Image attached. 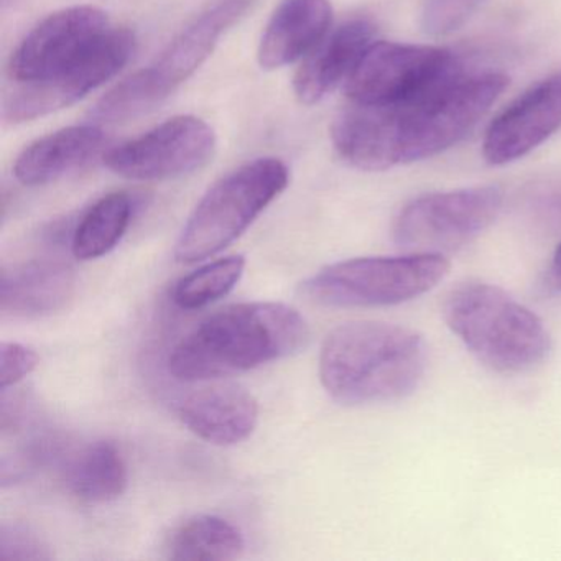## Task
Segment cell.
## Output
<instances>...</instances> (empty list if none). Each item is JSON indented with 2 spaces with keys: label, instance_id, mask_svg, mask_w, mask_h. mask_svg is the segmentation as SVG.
Returning <instances> with one entry per match:
<instances>
[{
  "label": "cell",
  "instance_id": "cell-11",
  "mask_svg": "<svg viewBox=\"0 0 561 561\" xmlns=\"http://www.w3.org/2000/svg\"><path fill=\"white\" fill-rule=\"evenodd\" d=\"M216 150L215 130L195 116H176L104 157L111 172L139 182L173 180L202 170Z\"/></svg>",
  "mask_w": 561,
  "mask_h": 561
},
{
  "label": "cell",
  "instance_id": "cell-7",
  "mask_svg": "<svg viewBox=\"0 0 561 561\" xmlns=\"http://www.w3.org/2000/svg\"><path fill=\"white\" fill-rule=\"evenodd\" d=\"M507 84L501 73L458 75L412 103L393 106L400 165L432 159L465 139Z\"/></svg>",
  "mask_w": 561,
  "mask_h": 561
},
{
  "label": "cell",
  "instance_id": "cell-21",
  "mask_svg": "<svg viewBox=\"0 0 561 561\" xmlns=\"http://www.w3.org/2000/svg\"><path fill=\"white\" fill-rule=\"evenodd\" d=\"M133 199L126 193H111L94 203L75 229L71 252L78 261H94L110 254L133 221Z\"/></svg>",
  "mask_w": 561,
  "mask_h": 561
},
{
  "label": "cell",
  "instance_id": "cell-23",
  "mask_svg": "<svg viewBox=\"0 0 561 561\" xmlns=\"http://www.w3.org/2000/svg\"><path fill=\"white\" fill-rule=\"evenodd\" d=\"M54 553L41 535L21 524L0 527V560L42 561L51 560Z\"/></svg>",
  "mask_w": 561,
  "mask_h": 561
},
{
  "label": "cell",
  "instance_id": "cell-19",
  "mask_svg": "<svg viewBox=\"0 0 561 561\" xmlns=\"http://www.w3.org/2000/svg\"><path fill=\"white\" fill-rule=\"evenodd\" d=\"M68 488L81 501L106 504L116 501L129 484L126 461L113 442L91 443L68 461Z\"/></svg>",
  "mask_w": 561,
  "mask_h": 561
},
{
  "label": "cell",
  "instance_id": "cell-15",
  "mask_svg": "<svg viewBox=\"0 0 561 561\" xmlns=\"http://www.w3.org/2000/svg\"><path fill=\"white\" fill-rule=\"evenodd\" d=\"M376 27L369 21H351L328 34L305 57L294 80V93L305 106H313L350 80L367 48L374 44Z\"/></svg>",
  "mask_w": 561,
  "mask_h": 561
},
{
  "label": "cell",
  "instance_id": "cell-13",
  "mask_svg": "<svg viewBox=\"0 0 561 561\" xmlns=\"http://www.w3.org/2000/svg\"><path fill=\"white\" fill-rule=\"evenodd\" d=\"M561 126V75L525 91L489 126L482 156L489 165H505L528 156Z\"/></svg>",
  "mask_w": 561,
  "mask_h": 561
},
{
  "label": "cell",
  "instance_id": "cell-18",
  "mask_svg": "<svg viewBox=\"0 0 561 561\" xmlns=\"http://www.w3.org/2000/svg\"><path fill=\"white\" fill-rule=\"evenodd\" d=\"M104 146L96 124L67 127L35 140L19 156L14 175L22 185L44 186L83 169Z\"/></svg>",
  "mask_w": 561,
  "mask_h": 561
},
{
  "label": "cell",
  "instance_id": "cell-6",
  "mask_svg": "<svg viewBox=\"0 0 561 561\" xmlns=\"http://www.w3.org/2000/svg\"><path fill=\"white\" fill-rule=\"evenodd\" d=\"M448 272L442 254L350 259L311 275L301 284V295L321 307H393L428 294Z\"/></svg>",
  "mask_w": 561,
  "mask_h": 561
},
{
  "label": "cell",
  "instance_id": "cell-14",
  "mask_svg": "<svg viewBox=\"0 0 561 561\" xmlns=\"http://www.w3.org/2000/svg\"><path fill=\"white\" fill-rule=\"evenodd\" d=\"M179 415L198 438L213 445H238L257 426L259 402L239 383H213L185 397Z\"/></svg>",
  "mask_w": 561,
  "mask_h": 561
},
{
  "label": "cell",
  "instance_id": "cell-20",
  "mask_svg": "<svg viewBox=\"0 0 561 561\" xmlns=\"http://www.w3.org/2000/svg\"><path fill=\"white\" fill-rule=\"evenodd\" d=\"M167 551L179 561L236 560L244 551V538L226 518L195 515L173 531Z\"/></svg>",
  "mask_w": 561,
  "mask_h": 561
},
{
  "label": "cell",
  "instance_id": "cell-1",
  "mask_svg": "<svg viewBox=\"0 0 561 561\" xmlns=\"http://www.w3.org/2000/svg\"><path fill=\"white\" fill-rule=\"evenodd\" d=\"M310 327L295 308L275 301L231 305L193 328L169 357L182 382H208L301 353Z\"/></svg>",
  "mask_w": 561,
  "mask_h": 561
},
{
  "label": "cell",
  "instance_id": "cell-4",
  "mask_svg": "<svg viewBox=\"0 0 561 561\" xmlns=\"http://www.w3.org/2000/svg\"><path fill=\"white\" fill-rule=\"evenodd\" d=\"M251 4L252 0H221L203 12L152 65L114 87L94 107L93 119L119 124L152 113L198 71Z\"/></svg>",
  "mask_w": 561,
  "mask_h": 561
},
{
  "label": "cell",
  "instance_id": "cell-22",
  "mask_svg": "<svg viewBox=\"0 0 561 561\" xmlns=\"http://www.w3.org/2000/svg\"><path fill=\"white\" fill-rule=\"evenodd\" d=\"M245 259L229 255L185 275L173 287L172 298L182 310H199L226 297L244 274Z\"/></svg>",
  "mask_w": 561,
  "mask_h": 561
},
{
  "label": "cell",
  "instance_id": "cell-25",
  "mask_svg": "<svg viewBox=\"0 0 561 561\" xmlns=\"http://www.w3.org/2000/svg\"><path fill=\"white\" fill-rule=\"evenodd\" d=\"M38 356L34 350L19 343L0 344V389L18 386L25 377L34 373Z\"/></svg>",
  "mask_w": 561,
  "mask_h": 561
},
{
  "label": "cell",
  "instance_id": "cell-5",
  "mask_svg": "<svg viewBox=\"0 0 561 561\" xmlns=\"http://www.w3.org/2000/svg\"><path fill=\"white\" fill-rule=\"evenodd\" d=\"M288 180L287 165L268 157L222 176L190 215L176 241V261L195 264L228 248L284 193Z\"/></svg>",
  "mask_w": 561,
  "mask_h": 561
},
{
  "label": "cell",
  "instance_id": "cell-10",
  "mask_svg": "<svg viewBox=\"0 0 561 561\" xmlns=\"http://www.w3.org/2000/svg\"><path fill=\"white\" fill-rule=\"evenodd\" d=\"M136 37L127 28H111L90 51L54 77L19 83L4 101V119L24 124L78 103L113 80L133 58Z\"/></svg>",
  "mask_w": 561,
  "mask_h": 561
},
{
  "label": "cell",
  "instance_id": "cell-17",
  "mask_svg": "<svg viewBox=\"0 0 561 561\" xmlns=\"http://www.w3.org/2000/svg\"><path fill=\"white\" fill-rule=\"evenodd\" d=\"M75 272L54 259H34L2 268L0 311L4 317L42 318L57 313L75 294Z\"/></svg>",
  "mask_w": 561,
  "mask_h": 561
},
{
  "label": "cell",
  "instance_id": "cell-24",
  "mask_svg": "<svg viewBox=\"0 0 561 561\" xmlns=\"http://www.w3.org/2000/svg\"><path fill=\"white\" fill-rule=\"evenodd\" d=\"M476 8V0H425L422 25L426 34L446 35L458 31Z\"/></svg>",
  "mask_w": 561,
  "mask_h": 561
},
{
  "label": "cell",
  "instance_id": "cell-16",
  "mask_svg": "<svg viewBox=\"0 0 561 561\" xmlns=\"http://www.w3.org/2000/svg\"><path fill=\"white\" fill-rule=\"evenodd\" d=\"M333 21L330 0H282L259 42L262 70L304 60L327 37Z\"/></svg>",
  "mask_w": 561,
  "mask_h": 561
},
{
  "label": "cell",
  "instance_id": "cell-8",
  "mask_svg": "<svg viewBox=\"0 0 561 561\" xmlns=\"http://www.w3.org/2000/svg\"><path fill=\"white\" fill-rule=\"evenodd\" d=\"M504 196L497 186L428 193L403 206L393 242L413 254H448L465 248L497 219Z\"/></svg>",
  "mask_w": 561,
  "mask_h": 561
},
{
  "label": "cell",
  "instance_id": "cell-12",
  "mask_svg": "<svg viewBox=\"0 0 561 561\" xmlns=\"http://www.w3.org/2000/svg\"><path fill=\"white\" fill-rule=\"evenodd\" d=\"M111 28L107 15L93 5H75L48 15L12 54V80L35 83L54 77L90 51Z\"/></svg>",
  "mask_w": 561,
  "mask_h": 561
},
{
  "label": "cell",
  "instance_id": "cell-26",
  "mask_svg": "<svg viewBox=\"0 0 561 561\" xmlns=\"http://www.w3.org/2000/svg\"><path fill=\"white\" fill-rule=\"evenodd\" d=\"M545 294L561 295V244L554 249L553 257H551L550 265L545 272L543 278Z\"/></svg>",
  "mask_w": 561,
  "mask_h": 561
},
{
  "label": "cell",
  "instance_id": "cell-2",
  "mask_svg": "<svg viewBox=\"0 0 561 561\" xmlns=\"http://www.w3.org/2000/svg\"><path fill=\"white\" fill-rule=\"evenodd\" d=\"M428 366V346L415 330L380 321L334 328L320 353V380L341 405L397 402L412 396Z\"/></svg>",
  "mask_w": 561,
  "mask_h": 561
},
{
  "label": "cell",
  "instance_id": "cell-3",
  "mask_svg": "<svg viewBox=\"0 0 561 561\" xmlns=\"http://www.w3.org/2000/svg\"><path fill=\"white\" fill-rule=\"evenodd\" d=\"M443 318L469 353L495 373H530L550 356L543 321L497 285L461 282L446 295Z\"/></svg>",
  "mask_w": 561,
  "mask_h": 561
},
{
  "label": "cell",
  "instance_id": "cell-9",
  "mask_svg": "<svg viewBox=\"0 0 561 561\" xmlns=\"http://www.w3.org/2000/svg\"><path fill=\"white\" fill-rule=\"evenodd\" d=\"M451 51L426 45L374 42L346 81L350 103L399 106L458 77Z\"/></svg>",
  "mask_w": 561,
  "mask_h": 561
},
{
  "label": "cell",
  "instance_id": "cell-27",
  "mask_svg": "<svg viewBox=\"0 0 561 561\" xmlns=\"http://www.w3.org/2000/svg\"><path fill=\"white\" fill-rule=\"evenodd\" d=\"M547 211L548 216L551 218V221L561 228V196L560 198L551 199V202L548 203Z\"/></svg>",
  "mask_w": 561,
  "mask_h": 561
}]
</instances>
